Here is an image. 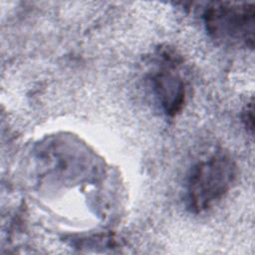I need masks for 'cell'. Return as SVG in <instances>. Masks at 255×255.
Instances as JSON below:
<instances>
[{
	"instance_id": "obj_4",
	"label": "cell",
	"mask_w": 255,
	"mask_h": 255,
	"mask_svg": "<svg viewBox=\"0 0 255 255\" xmlns=\"http://www.w3.org/2000/svg\"><path fill=\"white\" fill-rule=\"evenodd\" d=\"M242 121L247 129L250 130L252 133L253 131V104L252 102L249 103L242 113Z\"/></svg>"
},
{
	"instance_id": "obj_2",
	"label": "cell",
	"mask_w": 255,
	"mask_h": 255,
	"mask_svg": "<svg viewBox=\"0 0 255 255\" xmlns=\"http://www.w3.org/2000/svg\"><path fill=\"white\" fill-rule=\"evenodd\" d=\"M208 35L227 47L254 45L255 9L253 3L212 2L203 11Z\"/></svg>"
},
{
	"instance_id": "obj_3",
	"label": "cell",
	"mask_w": 255,
	"mask_h": 255,
	"mask_svg": "<svg viewBox=\"0 0 255 255\" xmlns=\"http://www.w3.org/2000/svg\"><path fill=\"white\" fill-rule=\"evenodd\" d=\"M157 67L150 76L153 92L169 117L181 112L186 100V83L181 75L180 57L169 49L157 53Z\"/></svg>"
},
{
	"instance_id": "obj_1",
	"label": "cell",
	"mask_w": 255,
	"mask_h": 255,
	"mask_svg": "<svg viewBox=\"0 0 255 255\" xmlns=\"http://www.w3.org/2000/svg\"><path fill=\"white\" fill-rule=\"evenodd\" d=\"M235 177L236 164L226 153L218 151L199 160L188 176L187 206L195 213L210 208L228 192Z\"/></svg>"
}]
</instances>
